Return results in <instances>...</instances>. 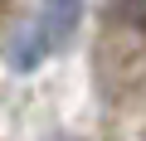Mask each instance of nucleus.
Returning a JSON list of instances; mask_svg holds the SVG:
<instances>
[{
  "label": "nucleus",
  "mask_w": 146,
  "mask_h": 141,
  "mask_svg": "<svg viewBox=\"0 0 146 141\" xmlns=\"http://www.w3.org/2000/svg\"><path fill=\"white\" fill-rule=\"evenodd\" d=\"M112 15H117V24L146 34V0H112Z\"/></svg>",
  "instance_id": "f03ea898"
},
{
  "label": "nucleus",
  "mask_w": 146,
  "mask_h": 141,
  "mask_svg": "<svg viewBox=\"0 0 146 141\" xmlns=\"http://www.w3.org/2000/svg\"><path fill=\"white\" fill-rule=\"evenodd\" d=\"M83 10H88V0H39L34 24H25L20 39L10 44V68L29 73L44 58L63 54L73 44V34H78V24H83Z\"/></svg>",
  "instance_id": "f257e3e1"
}]
</instances>
